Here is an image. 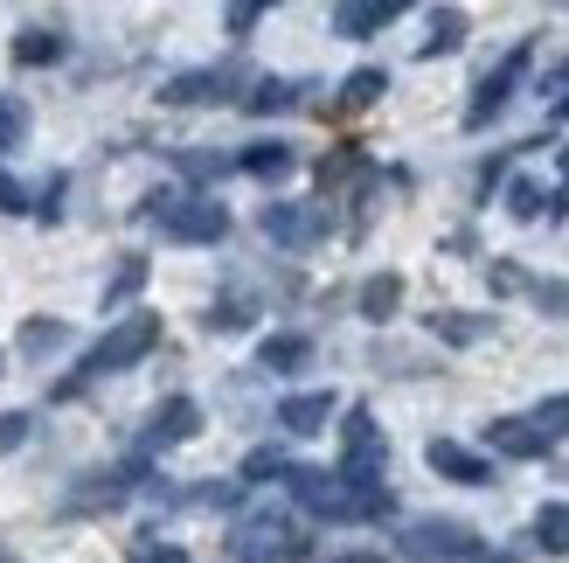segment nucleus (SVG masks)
Segmentation results:
<instances>
[{
  "label": "nucleus",
  "mask_w": 569,
  "mask_h": 563,
  "mask_svg": "<svg viewBox=\"0 0 569 563\" xmlns=\"http://www.w3.org/2000/svg\"><path fill=\"white\" fill-rule=\"evenodd\" d=\"M181 167H188L194 181H216V175H222V167H230V160H216V154H181Z\"/></svg>",
  "instance_id": "37"
},
{
  "label": "nucleus",
  "mask_w": 569,
  "mask_h": 563,
  "mask_svg": "<svg viewBox=\"0 0 569 563\" xmlns=\"http://www.w3.org/2000/svg\"><path fill=\"white\" fill-rule=\"evenodd\" d=\"M535 550L569 556V501H542V508H535Z\"/></svg>",
  "instance_id": "22"
},
{
  "label": "nucleus",
  "mask_w": 569,
  "mask_h": 563,
  "mask_svg": "<svg viewBox=\"0 0 569 563\" xmlns=\"http://www.w3.org/2000/svg\"><path fill=\"white\" fill-rule=\"evenodd\" d=\"M423 460H431V473L451 481V487H493V460L472 453V445H459V438H431V445H423Z\"/></svg>",
  "instance_id": "11"
},
{
  "label": "nucleus",
  "mask_w": 569,
  "mask_h": 563,
  "mask_svg": "<svg viewBox=\"0 0 569 563\" xmlns=\"http://www.w3.org/2000/svg\"><path fill=\"white\" fill-rule=\"evenodd\" d=\"M521 286H528V278L515 265H493V293H521Z\"/></svg>",
  "instance_id": "40"
},
{
  "label": "nucleus",
  "mask_w": 569,
  "mask_h": 563,
  "mask_svg": "<svg viewBox=\"0 0 569 563\" xmlns=\"http://www.w3.org/2000/svg\"><path fill=\"white\" fill-rule=\"evenodd\" d=\"M258 21H264V8H258V0H237V8L222 14V28H230L237 42H250V36H258Z\"/></svg>",
  "instance_id": "34"
},
{
  "label": "nucleus",
  "mask_w": 569,
  "mask_h": 563,
  "mask_svg": "<svg viewBox=\"0 0 569 563\" xmlns=\"http://www.w3.org/2000/svg\"><path fill=\"white\" fill-rule=\"evenodd\" d=\"M271 473H278V481H284V473H292V460H284L278 445H258V453L243 460V487H258V481H271Z\"/></svg>",
  "instance_id": "31"
},
{
  "label": "nucleus",
  "mask_w": 569,
  "mask_h": 563,
  "mask_svg": "<svg viewBox=\"0 0 569 563\" xmlns=\"http://www.w3.org/2000/svg\"><path fill=\"white\" fill-rule=\"evenodd\" d=\"M382 466H389V438H382V425H376V411L368 404H355L348 417H340V481L348 487H382Z\"/></svg>",
  "instance_id": "4"
},
{
  "label": "nucleus",
  "mask_w": 569,
  "mask_h": 563,
  "mask_svg": "<svg viewBox=\"0 0 569 563\" xmlns=\"http://www.w3.org/2000/svg\"><path fill=\"white\" fill-rule=\"evenodd\" d=\"M459 42H466V14H459V8H438V14H431V36H423V49H417V56L431 63V56H451Z\"/></svg>",
  "instance_id": "23"
},
{
  "label": "nucleus",
  "mask_w": 569,
  "mask_h": 563,
  "mask_svg": "<svg viewBox=\"0 0 569 563\" xmlns=\"http://www.w3.org/2000/svg\"><path fill=\"white\" fill-rule=\"evenodd\" d=\"M528 70H535V42H515V49H507L500 56V63L487 70V77H479L472 83V105H466V126L479 132V126H493L500 119V111L507 105H515V91H521V83H528Z\"/></svg>",
  "instance_id": "7"
},
{
  "label": "nucleus",
  "mask_w": 569,
  "mask_h": 563,
  "mask_svg": "<svg viewBox=\"0 0 569 563\" xmlns=\"http://www.w3.org/2000/svg\"><path fill=\"white\" fill-rule=\"evenodd\" d=\"M549 119H556V126H569V91L556 98V111H549Z\"/></svg>",
  "instance_id": "43"
},
{
  "label": "nucleus",
  "mask_w": 569,
  "mask_h": 563,
  "mask_svg": "<svg viewBox=\"0 0 569 563\" xmlns=\"http://www.w3.org/2000/svg\"><path fill=\"white\" fill-rule=\"evenodd\" d=\"M63 342H70L63 320H21V355H56Z\"/></svg>",
  "instance_id": "27"
},
{
  "label": "nucleus",
  "mask_w": 569,
  "mask_h": 563,
  "mask_svg": "<svg viewBox=\"0 0 569 563\" xmlns=\"http://www.w3.org/2000/svg\"><path fill=\"white\" fill-rule=\"evenodd\" d=\"M28 139V105L21 98H0V154H14Z\"/></svg>",
  "instance_id": "32"
},
{
  "label": "nucleus",
  "mask_w": 569,
  "mask_h": 563,
  "mask_svg": "<svg viewBox=\"0 0 569 563\" xmlns=\"http://www.w3.org/2000/svg\"><path fill=\"white\" fill-rule=\"evenodd\" d=\"M132 563H188V550H181V543H139Z\"/></svg>",
  "instance_id": "35"
},
{
  "label": "nucleus",
  "mask_w": 569,
  "mask_h": 563,
  "mask_svg": "<svg viewBox=\"0 0 569 563\" xmlns=\"http://www.w3.org/2000/svg\"><path fill=\"white\" fill-rule=\"evenodd\" d=\"M0 563H14V550H8V543H0Z\"/></svg>",
  "instance_id": "44"
},
{
  "label": "nucleus",
  "mask_w": 569,
  "mask_h": 563,
  "mask_svg": "<svg viewBox=\"0 0 569 563\" xmlns=\"http://www.w3.org/2000/svg\"><path fill=\"white\" fill-rule=\"evenodd\" d=\"M132 481H153L147 460H126V466H111V473H83V481L63 494V515H104V508H119V501L132 494Z\"/></svg>",
  "instance_id": "10"
},
{
  "label": "nucleus",
  "mask_w": 569,
  "mask_h": 563,
  "mask_svg": "<svg viewBox=\"0 0 569 563\" xmlns=\"http://www.w3.org/2000/svg\"><path fill=\"white\" fill-rule=\"evenodd\" d=\"M361 320L368 327H389L396 320V306H403V271H376V278H361Z\"/></svg>",
  "instance_id": "20"
},
{
  "label": "nucleus",
  "mask_w": 569,
  "mask_h": 563,
  "mask_svg": "<svg viewBox=\"0 0 569 563\" xmlns=\"http://www.w3.org/2000/svg\"><path fill=\"white\" fill-rule=\"evenodd\" d=\"M63 56H70V36H63V28H49V21H36V28H21V36H14V63L21 70L63 63Z\"/></svg>",
  "instance_id": "19"
},
{
  "label": "nucleus",
  "mask_w": 569,
  "mask_h": 563,
  "mask_svg": "<svg viewBox=\"0 0 569 563\" xmlns=\"http://www.w3.org/2000/svg\"><path fill=\"white\" fill-rule=\"evenodd\" d=\"M306 105V83H292V77H258L243 91V111L250 119H271V111H299Z\"/></svg>",
  "instance_id": "21"
},
{
  "label": "nucleus",
  "mask_w": 569,
  "mask_h": 563,
  "mask_svg": "<svg viewBox=\"0 0 569 563\" xmlns=\"http://www.w3.org/2000/svg\"><path fill=\"white\" fill-rule=\"evenodd\" d=\"M258 230H264L278 250H312V244H327L333 216H327L320 203H264V209H258Z\"/></svg>",
  "instance_id": "9"
},
{
  "label": "nucleus",
  "mask_w": 569,
  "mask_h": 563,
  "mask_svg": "<svg viewBox=\"0 0 569 563\" xmlns=\"http://www.w3.org/2000/svg\"><path fill=\"white\" fill-rule=\"evenodd\" d=\"M194 432H202V404H194V397H167L153 417H147V425H139V438H132V460H160V453H174V445H188Z\"/></svg>",
  "instance_id": "8"
},
{
  "label": "nucleus",
  "mask_w": 569,
  "mask_h": 563,
  "mask_svg": "<svg viewBox=\"0 0 569 563\" xmlns=\"http://www.w3.org/2000/svg\"><path fill=\"white\" fill-rule=\"evenodd\" d=\"M396 14H403V0H340V8H333V36L368 42V36H382Z\"/></svg>",
  "instance_id": "15"
},
{
  "label": "nucleus",
  "mask_w": 569,
  "mask_h": 563,
  "mask_svg": "<svg viewBox=\"0 0 569 563\" xmlns=\"http://www.w3.org/2000/svg\"><path fill=\"white\" fill-rule=\"evenodd\" d=\"M0 216H28V188L14 175H0Z\"/></svg>",
  "instance_id": "36"
},
{
  "label": "nucleus",
  "mask_w": 569,
  "mask_h": 563,
  "mask_svg": "<svg viewBox=\"0 0 569 563\" xmlns=\"http://www.w3.org/2000/svg\"><path fill=\"white\" fill-rule=\"evenodd\" d=\"M507 209H515L521 223H535V216H549V188L535 181V175H515V181H507Z\"/></svg>",
  "instance_id": "25"
},
{
  "label": "nucleus",
  "mask_w": 569,
  "mask_h": 563,
  "mask_svg": "<svg viewBox=\"0 0 569 563\" xmlns=\"http://www.w3.org/2000/svg\"><path fill=\"white\" fill-rule=\"evenodd\" d=\"M535 299H542L549 306V314H569V286H528Z\"/></svg>",
  "instance_id": "39"
},
{
  "label": "nucleus",
  "mask_w": 569,
  "mask_h": 563,
  "mask_svg": "<svg viewBox=\"0 0 569 563\" xmlns=\"http://www.w3.org/2000/svg\"><path fill=\"white\" fill-rule=\"evenodd\" d=\"M355 175H368V154L361 147H340V154L320 160V188H340V181H355Z\"/></svg>",
  "instance_id": "29"
},
{
  "label": "nucleus",
  "mask_w": 569,
  "mask_h": 563,
  "mask_svg": "<svg viewBox=\"0 0 569 563\" xmlns=\"http://www.w3.org/2000/svg\"><path fill=\"white\" fill-rule=\"evenodd\" d=\"M237 167L250 181H284L299 167V147H292V139H250V147L237 154Z\"/></svg>",
  "instance_id": "16"
},
{
  "label": "nucleus",
  "mask_w": 569,
  "mask_h": 563,
  "mask_svg": "<svg viewBox=\"0 0 569 563\" xmlns=\"http://www.w3.org/2000/svg\"><path fill=\"white\" fill-rule=\"evenodd\" d=\"M237 83H243L237 70H181V77H167L160 105H222Z\"/></svg>",
  "instance_id": "12"
},
{
  "label": "nucleus",
  "mask_w": 569,
  "mask_h": 563,
  "mask_svg": "<svg viewBox=\"0 0 569 563\" xmlns=\"http://www.w3.org/2000/svg\"><path fill=\"white\" fill-rule=\"evenodd\" d=\"M36 216H42V223H56V216H63V175H56V181L42 188V203H36Z\"/></svg>",
  "instance_id": "38"
},
{
  "label": "nucleus",
  "mask_w": 569,
  "mask_h": 563,
  "mask_svg": "<svg viewBox=\"0 0 569 563\" xmlns=\"http://www.w3.org/2000/svg\"><path fill=\"white\" fill-rule=\"evenodd\" d=\"M147 216L174 244H222V237H230V209H222L216 195H174V188H160V195H147Z\"/></svg>",
  "instance_id": "2"
},
{
  "label": "nucleus",
  "mask_w": 569,
  "mask_h": 563,
  "mask_svg": "<svg viewBox=\"0 0 569 563\" xmlns=\"http://www.w3.org/2000/svg\"><path fill=\"white\" fill-rule=\"evenodd\" d=\"M306 550H312V536H299L278 508L237 522V536H230V556L237 563H306Z\"/></svg>",
  "instance_id": "6"
},
{
  "label": "nucleus",
  "mask_w": 569,
  "mask_h": 563,
  "mask_svg": "<svg viewBox=\"0 0 569 563\" xmlns=\"http://www.w3.org/2000/svg\"><path fill=\"white\" fill-rule=\"evenodd\" d=\"M528 425L542 432L549 445H556V438H569V389H562V397H542V404H535V417H528Z\"/></svg>",
  "instance_id": "30"
},
{
  "label": "nucleus",
  "mask_w": 569,
  "mask_h": 563,
  "mask_svg": "<svg viewBox=\"0 0 569 563\" xmlns=\"http://www.w3.org/2000/svg\"><path fill=\"white\" fill-rule=\"evenodd\" d=\"M284 494H292L306 515H320V522H382V515H396L389 487H348L327 466H292L284 473Z\"/></svg>",
  "instance_id": "1"
},
{
  "label": "nucleus",
  "mask_w": 569,
  "mask_h": 563,
  "mask_svg": "<svg viewBox=\"0 0 569 563\" xmlns=\"http://www.w3.org/2000/svg\"><path fill=\"white\" fill-rule=\"evenodd\" d=\"M423 327H431L445 348H479L493 334V314H459V306H445V314H423Z\"/></svg>",
  "instance_id": "17"
},
{
  "label": "nucleus",
  "mask_w": 569,
  "mask_h": 563,
  "mask_svg": "<svg viewBox=\"0 0 569 563\" xmlns=\"http://www.w3.org/2000/svg\"><path fill=\"white\" fill-rule=\"evenodd\" d=\"M333 563H396V556H376V550H355V556H333Z\"/></svg>",
  "instance_id": "42"
},
{
  "label": "nucleus",
  "mask_w": 569,
  "mask_h": 563,
  "mask_svg": "<svg viewBox=\"0 0 569 563\" xmlns=\"http://www.w3.org/2000/svg\"><path fill=\"white\" fill-rule=\"evenodd\" d=\"M312 362V334H264L258 342V369L264 376H299Z\"/></svg>",
  "instance_id": "18"
},
{
  "label": "nucleus",
  "mask_w": 569,
  "mask_h": 563,
  "mask_svg": "<svg viewBox=\"0 0 569 563\" xmlns=\"http://www.w3.org/2000/svg\"><path fill=\"white\" fill-rule=\"evenodd\" d=\"M389 91V70H376V63H368V70H355L348 83H340V105H348V111H368V105H376Z\"/></svg>",
  "instance_id": "24"
},
{
  "label": "nucleus",
  "mask_w": 569,
  "mask_h": 563,
  "mask_svg": "<svg viewBox=\"0 0 569 563\" xmlns=\"http://www.w3.org/2000/svg\"><path fill=\"white\" fill-rule=\"evenodd\" d=\"M340 411L333 389H299V397H284L278 404V432H292V438H312V432H327V417Z\"/></svg>",
  "instance_id": "14"
},
{
  "label": "nucleus",
  "mask_w": 569,
  "mask_h": 563,
  "mask_svg": "<svg viewBox=\"0 0 569 563\" xmlns=\"http://www.w3.org/2000/svg\"><path fill=\"white\" fill-rule=\"evenodd\" d=\"M160 348V314H126L119 327H104V342L83 355V383H98V376H119V369H132V362H147Z\"/></svg>",
  "instance_id": "5"
},
{
  "label": "nucleus",
  "mask_w": 569,
  "mask_h": 563,
  "mask_svg": "<svg viewBox=\"0 0 569 563\" xmlns=\"http://www.w3.org/2000/svg\"><path fill=\"white\" fill-rule=\"evenodd\" d=\"M250 320H258V299H237V293H230V299L209 306V327H216V334H243Z\"/></svg>",
  "instance_id": "28"
},
{
  "label": "nucleus",
  "mask_w": 569,
  "mask_h": 563,
  "mask_svg": "<svg viewBox=\"0 0 569 563\" xmlns=\"http://www.w3.org/2000/svg\"><path fill=\"white\" fill-rule=\"evenodd\" d=\"M36 438V411H0V453H21Z\"/></svg>",
  "instance_id": "33"
},
{
  "label": "nucleus",
  "mask_w": 569,
  "mask_h": 563,
  "mask_svg": "<svg viewBox=\"0 0 569 563\" xmlns=\"http://www.w3.org/2000/svg\"><path fill=\"white\" fill-rule=\"evenodd\" d=\"M487 460H549V438L528 417H493L487 425Z\"/></svg>",
  "instance_id": "13"
},
{
  "label": "nucleus",
  "mask_w": 569,
  "mask_h": 563,
  "mask_svg": "<svg viewBox=\"0 0 569 563\" xmlns=\"http://www.w3.org/2000/svg\"><path fill=\"white\" fill-rule=\"evenodd\" d=\"M139 286H147V258H126V265H119V278L104 286V314H119V306H132V299H139Z\"/></svg>",
  "instance_id": "26"
},
{
  "label": "nucleus",
  "mask_w": 569,
  "mask_h": 563,
  "mask_svg": "<svg viewBox=\"0 0 569 563\" xmlns=\"http://www.w3.org/2000/svg\"><path fill=\"white\" fill-rule=\"evenodd\" d=\"M396 550H403L410 563H487V536H479V529H466V522H451V515L410 522Z\"/></svg>",
  "instance_id": "3"
},
{
  "label": "nucleus",
  "mask_w": 569,
  "mask_h": 563,
  "mask_svg": "<svg viewBox=\"0 0 569 563\" xmlns=\"http://www.w3.org/2000/svg\"><path fill=\"white\" fill-rule=\"evenodd\" d=\"M549 216H569V181H562V188L549 195Z\"/></svg>",
  "instance_id": "41"
}]
</instances>
